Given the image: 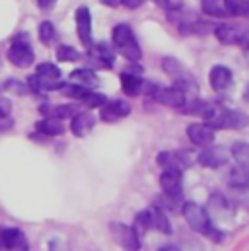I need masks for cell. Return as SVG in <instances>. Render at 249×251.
Instances as JSON below:
<instances>
[{"label":"cell","instance_id":"1","mask_svg":"<svg viewBox=\"0 0 249 251\" xmlns=\"http://www.w3.org/2000/svg\"><path fill=\"white\" fill-rule=\"evenodd\" d=\"M181 212H183V218L187 220V224H189L195 232H199V234H202V236H206V238H212V240H220V232L214 228L210 214H208L206 208H202L199 202L187 201V202H183Z\"/></svg>","mask_w":249,"mask_h":251},{"label":"cell","instance_id":"2","mask_svg":"<svg viewBox=\"0 0 249 251\" xmlns=\"http://www.w3.org/2000/svg\"><path fill=\"white\" fill-rule=\"evenodd\" d=\"M204 121L210 128H244L249 125V117L242 111L236 109H228L222 105H212L208 113L204 115Z\"/></svg>","mask_w":249,"mask_h":251},{"label":"cell","instance_id":"3","mask_svg":"<svg viewBox=\"0 0 249 251\" xmlns=\"http://www.w3.org/2000/svg\"><path fill=\"white\" fill-rule=\"evenodd\" d=\"M111 39H113V47L117 49V53L124 57L126 61H140L142 59V49L132 33V29L126 25V24H119L113 27L111 31Z\"/></svg>","mask_w":249,"mask_h":251},{"label":"cell","instance_id":"4","mask_svg":"<svg viewBox=\"0 0 249 251\" xmlns=\"http://www.w3.org/2000/svg\"><path fill=\"white\" fill-rule=\"evenodd\" d=\"M162 68H164V70H166V74L174 80L175 88H179L181 92H187V90L197 88V82L193 80L191 72H189V70H187L185 66L179 63L177 59H174V57H166V59L162 61Z\"/></svg>","mask_w":249,"mask_h":251},{"label":"cell","instance_id":"5","mask_svg":"<svg viewBox=\"0 0 249 251\" xmlns=\"http://www.w3.org/2000/svg\"><path fill=\"white\" fill-rule=\"evenodd\" d=\"M216 37L224 45H246L249 47V25L240 24H222L214 29Z\"/></svg>","mask_w":249,"mask_h":251},{"label":"cell","instance_id":"6","mask_svg":"<svg viewBox=\"0 0 249 251\" xmlns=\"http://www.w3.org/2000/svg\"><path fill=\"white\" fill-rule=\"evenodd\" d=\"M156 162L164 170H175L183 172L193 164V156L187 150H164L156 156Z\"/></svg>","mask_w":249,"mask_h":251},{"label":"cell","instance_id":"7","mask_svg":"<svg viewBox=\"0 0 249 251\" xmlns=\"http://www.w3.org/2000/svg\"><path fill=\"white\" fill-rule=\"evenodd\" d=\"M33 59H35V55H33V49H31L29 41L24 39V37H16L10 45V49H8V61L18 68H27L33 63Z\"/></svg>","mask_w":249,"mask_h":251},{"label":"cell","instance_id":"8","mask_svg":"<svg viewBox=\"0 0 249 251\" xmlns=\"http://www.w3.org/2000/svg\"><path fill=\"white\" fill-rule=\"evenodd\" d=\"M160 187L164 191V195L177 202L183 199V177H181V172H175V170H164L162 176H160Z\"/></svg>","mask_w":249,"mask_h":251},{"label":"cell","instance_id":"9","mask_svg":"<svg viewBox=\"0 0 249 251\" xmlns=\"http://www.w3.org/2000/svg\"><path fill=\"white\" fill-rule=\"evenodd\" d=\"M111 236L115 238V242L119 246H123L128 251H138L140 250V236L136 234V230L132 226H126L123 222H111L109 226Z\"/></svg>","mask_w":249,"mask_h":251},{"label":"cell","instance_id":"10","mask_svg":"<svg viewBox=\"0 0 249 251\" xmlns=\"http://www.w3.org/2000/svg\"><path fill=\"white\" fill-rule=\"evenodd\" d=\"M154 90H150V98L162 105H170V107H183L185 105V92H181L179 88H158L152 86Z\"/></svg>","mask_w":249,"mask_h":251},{"label":"cell","instance_id":"11","mask_svg":"<svg viewBox=\"0 0 249 251\" xmlns=\"http://www.w3.org/2000/svg\"><path fill=\"white\" fill-rule=\"evenodd\" d=\"M0 251H29L27 238L18 228H0Z\"/></svg>","mask_w":249,"mask_h":251},{"label":"cell","instance_id":"12","mask_svg":"<svg viewBox=\"0 0 249 251\" xmlns=\"http://www.w3.org/2000/svg\"><path fill=\"white\" fill-rule=\"evenodd\" d=\"M76 31H78V37L84 45H94V35H92V14H90V8L86 6H80L76 10Z\"/></svg>","mask_w":249,"mask_h":251},{"label":"cell","instance_id":"13","mask_svg":"<svg viewBox=\"0 0 249 251\" xmlns=\"http://www.w3.org/2000/svg\"><path fill=\"white\" fill-rule=\"evenodd\" d=\"M197 162L204 168H220V166L228 164V150L222 146H206L199 154Z\"/></svg>","mask_w":249,"mask_h":251},{"label":"cell","instance_id":"14","mask_svg":"<svg viewBox=\"0 0 249 251\" xmlns=\"http://www.w3.org/2000/svg\"><path fill=\"white\" fill-rule=\"evenodd\" d=\"M187 136L195 146H212L214 142V128L206 125V123H193L187 126Z\"/></svg>","mask_w":249,"mask_h":251},{"label":"cell","instance_id":"15","mask_svg":"<svg viewBox=\"0 0 249 251\" xmlns=\"http://www.w3.org/2000/svg\"><path fill=\"white\" fill-rule=\"evenodd\" d=\"M208 82L212 86L214 92H226L232 82H234V74L228 66H222V64H216L210 68V74H208Z\"/></svg>","mask_w":249,"mask_h":251},{"label":"cell","instance_id":"16","mask_svg":"<svg viewBox=\"0 0 249 251\" xmlns=\"http://www.w3.org/2000/svg\"><path fill=\"white\" fill-rule=\"evenodd\" d=\"M130 113V105L124 100H111L101 105V121L115 123L117 119H123Z\"/></svg>","mask_w":249,"mask_h":251},{"label":"cell","instance_id":"17","mask_svg":"<svg viewBox=\"0 0 249 251\" xmlns=\"http://www.w3.org/2000/svg\"><path fill=\"white\" fill-rule=\"evenodd\" d=\"M70 84L86 88V90H94V88L100 86V78L90 68H76V70L70 72Z\"/></svg>","mask_w":249,"mask_h":251},{"label":"cell","instance_id":"18","mask_svg":"<svg viewBox=\"0 0 249 251\" xmlns=\"http://www.w3.org/2000/svg\"><path fill=\"white\" fill-rule=\"evenodd\" d=\"M39 111H41V115H45L49 119H59V121L74 117L78 113L76 105H70V103H66V105H51V103H47V105H41Z\"/></svg>","mask_w":249,"mask_h":251},{"label":"cell","instance_id":"19","mask_svg":"<svg viewBox=\"0 0 249 251\" xmlns=\"http://www.w3.org/2000/svg\"><path fill=\"white\" fill-rule=\"evenodd\" d=\"M96 125V119L92 113H76L72 117V123H70V130L74 132V136H86Z\"/></svg>","mask_w":249,"mask_h":251},{"label":"cell","instance_id":"20","mask_svg":"<svg viewBox=\"0 0 249 251\" xmlns=\"http://www.w3.org/2000/svg\"><path fill=\"white\" fill-rule=\"evenodd\" d=\"M200 8L210 18H218V20L230 18V10H228L226 0H202L200 2Z\"/></svg>","mask_w":249,"mask_h":251},{"label":"cell","instance_id":"21","mask_svg":"<svg viewBox=\"0 0 249 251\" xmlns=\"http://www.w3.org/2000/svg\"><path fill=\"white\" fill-rule=\"evenodd\" d=\"M121 86L126 96H138L144 88V80L136 72H123L121 74Z\"/></svg>","mask_w":249,"mask_h":251},{"label":"cell","instance_id":"22","mask_svg":"<svg viewBox=\"0 0 249 251\" xmlns=\"http://www.w3.org/2000/svg\"><path fill=\"white\" fill-rule=\"evenodd\" d=\"M27 86L31 88V92H53V90H61L62 82L61 80H51V78H43V76H29Z\"/></svg>","mask_w":249,"mask_h":251},{"label":"cell","instance_id":"23","mask_svg":"<svg viewBox=\"0 0 249 251\" xmlns=\"http://www.w3.org/2000/svg\"><path fill=\"white\" fill-rule=\"evenodd\" d=\"M228 183L230 187L234 189H248L249 187V172L246 168L238 166V168H232L230 174H228Z\"/></svg>","mask_w":249,"mask_h":251},{"label":"cell","instance_id":"24","mask_svg":"<svg viewBox=\"0 0 249 251\" xmlns=\"http://www.w3.org/2000/svg\"><path fill=\"white\" fill-rule=\"evenodd\" d=\"M35 128H37L41 134H45V136H57V134H62V132H64V125H62L61 121H59V119H49V117L37 121Z\"/></svg>","mask_w":249,"mask_h":251},{"label":"cell","instance_id":"25","mask_svg":"<svg viewBox=\"0 0 249 251\" xmlns=\"http://www.w3.org/2000/svg\"><path fill=\"white\" fill-rule=\"evenodd\" d=\"M152 210V224H154V228L156 230H160V232H164V234H172V224H170V218H168V214L162 210V208H150Z\"/></svg>","mask_w":249,"mask_h":251},{"label":"cell","instance_id":"26","mask_svg":"<svg viewBox=\"0 0 249 251\" xmlns=\"http://www.w3.org/2000/svg\"><path fill=\"white\" fill-rule=\"evenodd\" d=\"M132 228L136 230L138 236L144 234V232H148L150 228H154V224H152V210H150V208H148V210H140V212L134 216Z\"/></svg>","mask_w":249,"mask_h":251},{"label":"cell","instance_id":"27","mask_svg":"<svg viewBox=\"0 0 249 251\" xmlns=\"http://www.w3.org/2000/svg\"><path fill=\"white\" fill-rule=\"evenodd\" d=\"M232 156L238 162V166L246 168L249 172V144L248 142H236L232 146Z\"/></svg>","mask_w":249,"mask_h":251},{"label":"cell","instance_id":"28","mask_svg":"<svg viewBox=\"0 0 249 251\" xmlns=\"http://www.w3.org/2000/svg\"><path fill=\"white\" fill-rule=\"evenodd\" d=\"M208 109H210V103L204 101V100L185 101V107H183L185 113H189V115H197V117H202V119H204V115L208 113Z\"/></svg>","mask_w":249,"mask_h":251},{"label":"cell","instance_id":"29","mask_svg":"<svg viewBox=\"0 0 249 251\" xmlns=\"http://www.w3.org/2000/svg\"><path fill=\"white\" fill-rule=\"evenodd\" d=\"M230 16L249 20V0H226Z\"/></svg>","mask_w":249,"mask_h":251},{"label":"cell","instance_id":"30","mask_svg":"<svg viewBox=\"0 0 249 251\" xmlns=\"http://www.w3.org/2000/svg\"><path fill=\"white\" fill-rule=\"evenodd\" d=\"M35 74L43 78H51V80H61V68L53 63H41L35 68Z\"/></svg>","mask_w":249,"mask_h":251},{"label":"cell","instance_id":"31","mask_svg":"<svg viewBox=\"0 0 249 251\" xmlns=\"http://www.w3.org/2000/svg\"><path fill=\"white\" fill-rule=\"evenodd\" d=\"M80 57H82L80 51H76L70 45H62V47H59V51H57V59L61 63H76V61H80Z\"/></svg>","mask_w":249,"mask_h":251},{"label":"cell","instance_id":"32","mask_svg":"<svg viewBox=\"0 0 249 251\" xmlns=\"http://www.w3.org/2000/svg\"><path fill=\"white\" fill-rule=\"evenodd\" d=\"M55 39V25L51 22H41L39 24V41L43 45H49Z\"/></svg>","mask_w":249,"mask_h":251},{"label":"cell","instance_id":"33","mask_svg":"<svg viewBox=\"0 0 249 251\" xmlns=\"http://www.w3.org/2000/svg\"><path fill=\"white\" fill-rule=\"evenodd\" d=\"M105 101H107V100H105V96L98 94L96 90H90V92L84 96V100H82V103H84V105H88V107H101Z\"/></svg>","mask_w":249,"mask_h":251},{"label":"cell","instance_id":"34","mask_svg":"<svg viewBox=\"0 0 249 251\" xmlns=\"http://www.w3.org/2000/svg\"><path fill=\"white\" fill-rule=\"evenodd\" d=\"M6 88L12 90V92H16V94H20V96H24V94H31V88H29L27 84L18 82V80H8V82H6Z\"/></svg>","mask_w":249,"mask_h":251},{"label":"cell","instance_id":"35","mask_svg":"<svg viewBox=\"0 0 249 251\" xmlns=\"http://www.w3.org/2000/svg\"><path fill=\"white\" fill-rule=\"evenodd\" d=\"M152 2H154L156 6L168 10V12H174V10L181 8V0H152Z\"/></svg>","mask_w":249,"mask_h":251},{"label":"cell","instance_id":"36","mask_svg":"<svg viewBox=\"0 0 249 251\" xmlns=\"http://www.w3.org/2000/svg\"><path fill=\"white\" fill-rule=\"evenodd\" d=\"M12 126H14V119H12L10 115H2V113H0V132L10 130Z\"/></svg>","mask_w":249,"mask_h":251},{"label":"cell","instance_id":"37","mask_svg":"<svg viewBox=\"0 0 249 251\" xmlns=\"http://www.w3.org/2000/svg\"><path fill=\"white\" fill-rule=\"evenodd\" d=\"M146 0H121V4L126 6L128 10H134V8H140L142 4H144Z\"/></svg>","mask_w":249,"mask_h":251},{"label":"cell","instance_id":"38","mask_svg":"<svg viewBox=\"0 0 249 251\" xmlns=\"http://www.w3.org/2000/svg\"><path fill=\"white\" fill-rule=\"evenodd\" d=\"M55 2H57V0H37V6H39L41 10H49V8L55 6Z\"/></svg>","mask_w":249,"mask_h":251},{"label":"cell","instance_id":"39","mask_svg":"<svg viewBox=\"0 0 249 251\" xmlns=\"http://www.w3.org/2000/svg\"><path fill=\"white\" fill-rule=\"evenodd\" d=\"M158 251H179V248H175V246H164L162 250H158Z\"/></svg>","mask_w":249,"mask_h":251},{"label":"cell","instance_id":"40","mask_svg":"<svg viewBox=\"0 0 249 251\" xmlns=\"http://www.w3.org/2000/svg\"><path fill=\"white\" fill-rule=\"evenodd\" d=\"M105 4H109V6H117V4H121V0H103Z\"/></svg>","mask_w":249,"mask_h":251}]
</instances>
